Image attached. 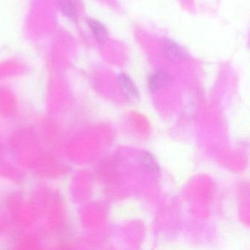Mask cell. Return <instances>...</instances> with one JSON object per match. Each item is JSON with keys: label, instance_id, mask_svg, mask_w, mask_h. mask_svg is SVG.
Here are the masks:
<instances>
[{"label": "cell", "instance_id": "7a4b0ae2", "mask_svg": "<svg viewBox=\"0 0 250 250\" xmlns=\"http://www.w3.org/2000/svg\"><path fill=\"white\" fill-rule=\"evenodd\" d=\"M120 84L122 87L123 91L125 96L131 100H137L140 98L137 87H136L132 80L129 77L124 73H121L119 75Z\"/></svg>", "mask_w": 250, "mask_h": 250}, {"label": "cell", "instance_id": "277c9868", "mask_svg": "<svg viewBox=\"0 0 250 250\" xmlns=\"http://www.w3.org/2000/svg\"><path fill=\"white\" fill-rule=\"evenodd\" d=\"M169 77L167 74L161 71H156L149 77L148 85L150 91L152 93L157 91L161 84L169 82Z\"/></svg>", "mask_w": 250, "mask_h": 250}, {"label": "cell", "instance_id": "8992f818", "mask_svg": "<svg viewBox=\"0 0 250 250\" xmlns=\"http://www.w3.org/2000/svg\"><path fill=\"white\" fill-rule=\"evenodd\" d=\"M60 5L65 17L70 20H75L76 11L72 0H60Z\"/></svg>", "mask_w": 250, "mask_h": 250}, {"label": "cell", "instance_id": "5b68a950", "mask_svg": "<svg viewBox=\"0 0 250 250\" xmlns=\"http://www.w3.org/2000/svg\"><path fill=\"white\" fill-rule=\"evenodd\" d=\"M88 24L97 40L100 42H104L107 36L104 26L102 23L94 20H89Z\"/></svg>", "mask_w": 250, "mask_h": 250}, {"label": "cell", "instance_id": "6da1fadb", "mask_svg": "<svg viewBox=\"0 0 250 250\" xmlns=\"http://www.w3.org/2000/svg\"><path fill=\"white\" fill-rule=\"evenodd\" d=\"M163 49L167 58L172 62L184 59L187 56L184 49L172 41L167 39L164 41Z\"/></svg>", "mask_w": 250, "mask_h": 250}, {"label": "cell", "instance_id": "3957f363", "mask_svg": "<svg viewBox=\"0 0 250 250\" xmlns=\"http://www.w3.org/2000/svg\"><path fill=\"white\" fill-rule=\"evenodd\" d=\"M140 162L143 167L150 173H158L159 170L157 162L155 161L150 153L147 151H143L140 156Z\"/></svg>", "mask_w": 250, "mask_h": 250}]
</instances>
